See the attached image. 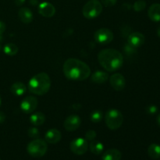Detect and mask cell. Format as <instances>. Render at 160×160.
<instances>
[{
	"label": "cell",
	"mask_w": 160,
	"mask_h": 160,
	"mask_svg": "<svg viewBox=\"0 0 160 160\" xmlns=\"http://www.w3.org/2000/svg\"><path fill=\"white\" fill-rule=\"evenodd\" d=\"M105 122L109 129L116 131L123 124V116L118 109H109L105 115Z\"/></svg>",
	"instance_id": "4"
},
{
	"label": "cell",
	"mask_w": 160,
	"mask_h": 160,
	"mask_svg": "<svg viewBox=\"0 0 160 160\" xmlns=\"http://www.w3.org/2000/svg\"><path fill=\"white\" fill-rule=\"evenodd\" d=\"M62 138L61 132L57 129H50L46 132L45 135V142L48 144H56Z\"/></svg>",
	"instance_id": "14"
},
{
	"label": "cell",
	"mask_w": 160,
	"mask_h": 160,
	"mask_svg": "<svg viewBox=\"0 0 160 160\" xmlns=\"http://www.w3.org/2000/svg\"><path fill=\"white\" fill-rule=\"evenodd\" d=\"M38 12L44 17L49 18L56 13V8L52 3L44 2L38 6Z\"/></svg>",
	"instance_id": "13"
},
{
	"label": "cell",
	"mask_w": 160,
	"mask_h": 160,
	"mask_svg": "<svg viewBox=\"0 0 160 160\" xmlns=\"http://www.w3.org/2000/svg\"><path fill=\"white\" fill-rule=\"evenodd\" d=\"M156 122H157V124L159 125V127L160 128V112L159 113V115L157 116V117H156Z\"/></svg>",
	"instance_id": "33"
},
{
	"label": "cell",
	"mask_w": 160,
	"mask_h": 160,
	"mask_svg": "<svg viewBox=\"0 0 160 160\" xmlns=\"http://www.w3.org/2000/svg\"><path fill=\"white\" fill-rule=\"evenodd\" d=\"M3 52L7 56H13L18 52V47L13 43H8L3 48Z\"/></svg>",
	"instance_id": "23"
},
{
	"label": "cell",
	"mask_w": 160,
	"mask_h": 160,
	"mask_svg": "<svg viewBox=\"0 0 160 160\" xmlns=\"http://www.w3.org/2000/svg\"><path fill=\"white\" fill-rule=\"evenodd\" d=\"M14 2H15V4L17 6H20L25 2V0H14Z\"/></svg>",
	"instance_id": "32"
},
{
	"label": "cell",
	"mask_w": 160,
	"mask_h": 160,
	"mask_svg": "<svg viewBox=\"0 0 160 160\" xmlns=\"http://www.w3.org/2000/svg\"><path fill=\"white\" fill-rule=\"evenodd\" d=\"M0 160H1V159H0Z\"/></svg>",
	"instance_id": "37"
},
{
	"label": "cell",
	"mask_w": 160,
	"mask_h": 160,
	"mask_svg": "<svg viewBox=\"0 0 160 160\" xmlns=\"http://www.w3.org/2000/svg\"><path fill=\"white\" fill-rule=\"evenodd\" d=\"M94 38L95 42L102 45L109 44L113 40V33L108 28H100L95 31L94 34Z\"/></svg>",
	"instance_id": "7"
},
{
	"label": "cell",
	"mask_w": 160,
	"mask_h": 160,
	"mask_svg": "<svg viewBox=\"0 0 160 160\" xmlns=\"http://www.w3.org/2000/svg\"><path fill=\"white\" fill-rule=\"evenodd\" d=\"M109 76L106 72L102 71V70H98V71L95 72L92 74L91 80L92 82L95 83V84H103V83L106 82L109 80Z\"/></svg>",
	"instance_id": "17"
},
{
	"label": "cell",
	"mask_w": 160,
	"mask_h": 160,
	"mask_svg": "<svg viewBox=\"0 0 160 160\" xmlns=\"http://www.w3.org/2000/svg\"><path fill=\"white\" fill-rule=\"evenodd\" d=\"M122 154L118 149L110 148L106 150L102 156V160H120Z\"/></svg>",
	"instance_id": "18"
},
{
	"label": "cell",
	"mask_w": 160,
	"mask_h": 160,
	"mask_svg": "<svg viewBox=\"0 0 160 160\" xmlns=\"http://www.w3.org/2000/svg\"><path fill=\"white\" fill-rule=\"evenodd\" d=\"M70 148L72 152L78 155V156H81L88 151V144L86 139L82 138H78L74 139L70 142Z\"/></svg>",
	"instance_id": "8"
},
{
	"label": "cell",
	"mask_w": 160,
	"mask_h": 160,
	"mask_svg": "<svg viewBox=\"0 0 160 160\" xmlns=\"http://www.w3.org/2000/svg\"><path fill=\"white\" fill-rule=\"evenodd\" d=\"M1 104H2V99H1V96H0V106H1Z\"/></svg>",
	"instance_id": "36"
},
{
	"label": "cell",
	"mask_w": 160,
	"mask_h": 160,
	"mask_svg": "<svg viewBox=\"0 0 160 160\" xmlns=\"http://www.w3.org/2000/svg\"><path fill=\"white\" fill-rule=\"evenodd\" d=\"M27 150L30 156L34 158H40L45 156L48 150V145L45 141L36 138L30 142L27 147Z\"/></svg>",
	"instance_id": "5"
},
{
	"label": "cell",
	"mask_w": 160,
	"mask_h": 160,
	"mask_svg": "<svg viewBox=\"0 0 160 160\" xmlns=\"http://www.w3.org/2000/svg\"><path fill=\"white\" fill-rule=\"evenodd\" d=\"M102 4L98 0H89L82 9L83 15L87 19H95L102 12Z\"/></svg>",
	"instance_id": "6"
},
{
	"label": "cell",
	"mask_w": 160,
	"mask_h": 160,
	"mask_svg": "<svg viewBox=\"0 0 160 160\" xmlns=\"http://www.w3.org/2000/svg\"><path fill=\"white\" fill-rule=\"evenodd\" d=\"M6 120V115L3 112L0 111V123H2Z\"/></svg>",
	"instance_id": "31"
},
{
	"label": "cell",
	"mask_w": 160,
	"mask_h": 160,
	"mask_svg": "<svg viewBox=\"0 0 160 160\" xmlns=\"http://www.w3.org/2000/svg\"><path fill=\"white\" fill-rule=\"evenodd\" d=\"M96 132H95L94 130H89L86 132L85 134V139L89 142H92V141L95 140V138H96Z\"/></svg>",
	"instance_id": "27"
},
{
	"label": "cell",
	"mask_w": 160,
	"mask_h": 160,
	"mask_svg": "<svg viewBox=\"0 0 160 160\" xmlns=\"http://www.w3.org/2000/svg\"><path fill=\"white\" fill-rule=\"evenodd\" d=\"M98 60L105 70L113 72L123 66V56L120 52L114 48H106L98 52Z\"/></svg>",
	"instance_id": "2"
},
{
	"label": "cell",
	"mask_w": 160,
	"mask_h": 160,
	"mask_svg": "<svg viewBox=\"0 0 160 160\" xmlns=\"http://www.w3.org/2000/svg\"><path fill=\"white\" fill-rule=\"evenodd\" d=\"M157 34H158V36L160 38V26L157 28Z\"/></svg>",
	"instance_id": "35"
},
{
	"label": "cell",
	"mask_w": 160,
	"mask_h": 160,
	"mask_svg": "<svg viewBox=\"0 0 160 160\" xmlns=\"http://www.w3.org/2000/svg\"><path fill=\"white\" fill-rule=\"evenodd\" d=\"M38 106V99L34 96H28L22 100L20 109L24 113L29 114L34 112Z\"/></svg>",
	"instance_id": "9"
},
{
	"label": "cell",
	"mask_w": 160,
	"mask_h": 160,
	"mask_svg": "<svg viewBox=\"0 0 160 160\" xmlns=\"http://www.w3.org/2000/svg\"><path fill=\"white\" fill-rule=\"evenodd\" d=\"M102 4L104 5L106 7H111L116 5L117 0H101Z\"/></svg>",
	"instance_id": "28"
},
{
	"label": "cell",
	"mask_w": 160,
	"mask_h": 160,
	"mask_svg": "<svg viewBox=\"0 0 160 160\" xmlns=\"http://www.w3.org/2000/svg\"><path fill=\"white\" fill-rule=\"evenodd\" d=\"M5 31H6V24L0 20V35H2Z\"/></svg>",
	"instance_id": "30"
},
{
	"label": "cell",
	"mask_w": 160,
	"mask_h": 160,
	"mask_svg": "<svg viewBox=\"0 0 160 160\" xmlns=\"http://www.w3.org/2000/svg\"><path fill=\"white\" fill-rule=\"evenodd\" d=\"M146 111L148 113L152 114H152H155L157 112L158 107L157 106H154V105H150V106H148V107H147Z\"/></svg>",
	"instance_id": "29"
},
{
	"label": "cell",
	"mask_w": 160,
	"mask_h": 160,
	"mask_svg": "<svg viewBox=\"0 0 160 160\" xmlns=\"http://www.w3.org/2000/svg\"><path fill=\"white\" fill-rule=\"evenodd\" d=\"M145 42V38L143 34L140 32H134L130 34L128 38V45L137 48L142 46Z\"/></svg>",
	"instance_id": "12"
},
{
	"label": "cell",
	"mask_w": 160,
	"mask_h": 160,
	"mask_svg": "<svg viewBox=\"0 0 160 160\" xmlns=\"http://www.w3.org/2000/svg\"><path fill=\"white\" fill-rule=\"evenodd\" d=\"M145 7H146V2L143 0H138L133 5V9L136 12H141V11L144 10Z\"/></svg>",
	"instance_id": "25"
},
{
	"label": "cell",
	"mask_w": 160,
	"mask_h": 160,
	"mask_svg": "<svg viewBox=\"0 0 160 160\" xmlns=\"http://www.w3.org/2000/svg\"><path fill=\"white\" fill-rule=\"evenodd\" d=\"M28 134L30 138H31L36 139V138H39L40 132H39L38 129L37 128H34H34H31L28 129Z\"/></svg>",
	"instance_id": "26"
},
{
	"label": "cell",
	"mask_w": 160,
	"mask_h": 160,
	"mask_svg": "<svg viewBox=\"0 0 160 160\" xmlns=\"http://www.w3.org/2000/svg\"><path fill=\"white\" fill-rule=\"evenodd\" d=\"M45 121V114L41 112H37L33 113L30 117V122L33 126H41Z\"/></svg>",
	"instance_id": "20"
},
{
	"label": "cell",
	"mask_w": 160,
	"mask_h": 160,
	"mask_svg": "<svg viewBox=\"0 0 160 160\" xmlns=\"http://www.w3.org/2000/svg\"><path fill=\"white\" fill-rule=\"evenodd\" d=\"M81 123V120L79 116L70 115L65 120L63 126L67 131H74L80 128Z\"/></svg>",
	"instance_id": "11"
},
{
	"label": "cell",
	"mask_w": 160,
	"mask_h": 160,
	"mask_svg": "<svg viewBox=\"0 0 160 160\" xmlns=\"http://www.w3.org/2000/svg\"><path fill=\"white\" fill-rule=\"evenodd\" d=\"M63 73L70 81H84L91 75V69L87 63L80 59L70 58L62 67Z\"/></svg>",
	"instance_id": "1"
},
{
	"label": "cell",
	"mask_w": 160,
	"mask_h": 160,
	"mask_svg": "<svg viewBox=\"0 0 160 160\" xmlns=\"http://www.w3.org/2000/svg\"><path fill=\"white\" fill-rule=\"evenodd\" d=\"M51 87L49 76L45 72L37 73L28 82V90L37 95H44L48 92Z\"/></svg>",
	"instance_id": "3"
},
{
	"label": "cell",
	"mask_w": 160,
	"mask_h": 160,
	"mask_svg": "<svg viewBox=\"0 0 160 160\" xmlns=\"http://www.w3.org/2000/svg\"><path fill=\"white\" fill-rule=\"evenodd\" d=\"M148 16L151 20L154 22L160 21V4L154 3L149 7L148 11Z\"/></svg>",
	"instance_id": "16"
},
{
	"label": "cell",
	"mask_w": 160,
	"mask_h": 160,
	"mask_svg": "<svg viewBox=\"0 0 160 160\" xmlns=\"http://www.w3.org/2000/svg\"><path fill=\"white\" fill-rule=\"evenodd\" d=\"M30 2H31L33 6H35V5L37 4L38 1L37 0H30Z\"/></svg>",
	"instance_id": "34"
},
{
	"label": "cell",
	"mask_w": 160,
	"mask_h": 160,
	"mask_svg": "<svg viewBox=\"0 0 160 160\" xmlns=\"http://www.w3.org/2000/svg\"><path fill=\"white\" fill-rule=\"evenodd\" d=\"M89 148L93 154L100 155L101 153H102L103 150H104V145L99 141L93 140L91 142L90 145H89Z\"/></svg>",
	"instance_id": "21"
},
{
	"label": "cell",
	"mask_w": 160,
	"mask_h": 160,
	"mask_svg": "<svg viewBox=\"0 0 160 160\" xmlns=\"http://www.w3.org/2000/svg\"><path fill=\"white\" fill-rule=\"evenodd\" d=\"M110 85L114 90L121 92L126 86V80L121 73H114L109 78Z\"/></svg>",
	"instance_id": "10"
},
{
	"label": "cell",
	"mask_w": 160,
	"mask_h": 160,
	"mask_svg": "<svg viewBox=\"0 0 160 160\" xmlns=\"http://www.w3.org/2000/svg\"><path fill=\"white\" fill-rule=\"evenodd\" d=\"M27 87L22 82H16L12 84L10 88V92L12 95L16 96H21L26 92Z\"/></svg>",
	"instance_id": "19"
},
{
	"label": "cell",
	"mask_w": 160,
	"mask_h": 160,
	"mask_svg": "<svg viewBox=\"0 0 160 160\" xmlns=\"http://www.w3.org/2000/svg\"><path fill=\"white\" fill-rule=\"evenodd\" d=\"M18 16L20 20L24 23H30L34 19L33 12L30 9L27 7H22L19 9Z\"/></svg>",
	"instance_id": "15"
},
{
	"label": "cell",
	"mask_w": 160,
	"mask_h": 160,
	"mask_svg": "<svg viewBox=\"0 0 160 160\" xmlns=\"http://www.w3.org/2000/svg\"><path fill=\"white\" fill-rule=\"evenodd\" d=\"M103 112L101 110H94L90 115L91 121L95 123H98L102 120Z\"/></svg>",
	"instance_id": "24"
},
{
	"label": "cell",
	"mask_w": 160,
	"mask_h": 160,
	"mask_svg": "<svg viewBox=\"0 0 160 160\" xmlns=\"http://www.w3.org/2000/svg\"><path fill=\"white\" fill-rule=\"evenodd\" d=\"M148 154L152 159H158L160 158V145L158 144H152L148 148Z\"/></svg>",
	"instance_id": "22"
}]
</instances>
